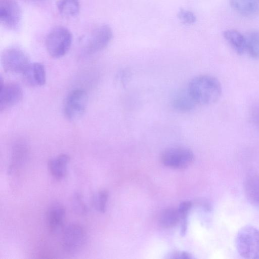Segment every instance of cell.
Segmentation results:
<instances>
[{
  "label": "cell",
  "instance_id": "obj_1",
  "mask_svg": "<svg viewBox=\"0 0 259 259\" xmlns=\"http://www.w3.org/2000/svg\"><path fill=\"white\" fill-rule=\"evenodd\" d=\"M187 89L197 105L214 103L219 100L222 93L220 81L209 75L194 77L189 81Z\"/></svg>",
  "mask_w": 259,
  "mask_h": 259
},
{
  "label": "cell",
  "instance_id": "obj_2",
  "mask_svg": "<svg viewBox=\"0 0 259 259\" xmlns=\"http://www.w3.org/2000/svg\"><path fill=\"white\" fill-rule=\"evenodd\" d=\"M238 253L245 258H259V230L251 225L242 227L235 240Z\"/></svg>",
  "mask_w": 259,
  "mask_h": 259
},
{
  "label": "cell",
  "instance_id": "obj_3",
  "mask_svg": "<svg viewBox=\"0 0 259 259\" xmlns=\"http://www.w3.org/2000/svg\"><path fill=\"white\" fill-rule=\"evenodd\" d=\"M72 41V35L70 30L65 27L58 26L52 29L47 35L45 46L52 57L59 58L68 52Z\"/></svg>",
  "mask_w": 259,
  "mask_h": 259
},
{
  "label": "cell",
  "instance_id": "obj_4",
  "mask_svg": "<svg viewBox=\"0 0 259 259\" xmlns=\"http://www.w3.org/2000/svg\"><path fill=\"white\" fill-rule=\"evenodd\" d=\"M1 62L3 69L11 73L23 74L31 63L28 55L23 50L15 47L3 51Z\"/></svg>",
  "mask_w": 259,
  "mask_h": 259
},
{
  "label": "cell",
  "instance_id": "obj_5",
  "mask_svg": "<svg viewBox=\"0 0 259 259\" xmlns=\"http://www.w3.org/2000/svg\"><path fill=\"white\" fill-rule=\"evenodd\" d=\"M88 102V96L84 90L77 89L68 93L63 103V113L69 120H75L84 114Z\"/></svg>",
  "mask_w": 259,
  "mask_h": 259
},
{
  "label": "cell",
  "instance_id": "obj_6",
  "mask_svg": "<svg viewBox=\"0 0 259 259\" xmlns=\"http://www.w3.org/2000/svg\"><path fill=\"white\" fill-rule=\"evenodd\" d=\"M62 246L67 253L74 254L80 251L86 242L87 235L84 229L78 223H71L63 230Z\"/></svg>",
  "mask_w": 259,
  "mask_h": 259
},
{
  "label": "cell",
  "instance_id": "obj_7",
  "mask_svg": "<svg viewBox=\"0 0 259 259\" xmlns=\"http://www.w3.org/2000/svg\"><path fill=\"white\" fill-rule=\"evenodd\" d=\"M161 162L166 166L175 169H184L193 161L194 154L189 149L173 147L165 149L161 153Z\"/></svg>",
  "mask_w": 259,
  "mask_h": 259
},
{
  "label": "cell",
  "instance_id": "obj_8",
  "mask_svg": "<svg viewBox=\"0 0 259 259\" xmlns=\"http://www.w3.org/2000/svg\"><path fill=\"white\" fill-rule=\"evenodd\" d=\"M21 10L15 0L0 1V20L6 28L16 30L20 24Z\"/></svg>",
  "mask_w": 259,
  "mask_h": 259
},
{
  "label": "cell",
  "instance_id": "obj_9",
  "mask_svg": "<svg viewBox=\"0 0 259 259\" xmlns=\"http://www.w3.org/2000/svg\"><path fill=\"white\" fill-rule=\"evenodd\" d=\"M112 37V30L109 25L104 24L98 27L88 39L85 51L92 54L103 50L109 45Z\"/></svg>",
  "mask_w": 259,
  "mask_h": 259
},
{
  "label": "cell",
  "instance_id": "obj_10",
  "mask_svg": "<svg viewBox=\"0 0 259 259\" xmlns=\"http://www.w3.org/2000/svg\"><path fill=\"white\" fill-rule=\"evenodd\" d=\"M23 91L19 84L0 81V110L3 111L18 103L23 98Z\"/></svg>",
  "mask_w": 259,
  "mask_h": 259
},
{
  "label": "cell",
  "instance_id": "obj_11",
  "mask_svg": "<svg viewBox=\"0 0 259 259\" xmlns=\"http://www.w3.org/2000/svg\"><path fill=\"white\" fill-rule=\"evenodd\" d=\"M244 192L249 203L259 210V172L251 171L244 180Z\"/></svg>",
  "mask_w": 259,
  "mask_h": 259
},
{
  "label": "cell",
  "instance_id": "obj_12",
  "mask_svg": "<svg viewBox=\"0 0 259 259\" xmlns=\"http://www.w3.org/2000/svg\"><path fill=\"white\" fill-rule=\"evenodd\" d=\"M65 214V208L60 203H54L49 207L47 212L46 220L51 232L56 233L62 229Z\"/></svg>",
  "mask_w": 259,
  "mask_h": 259
},
{
  "label": "cell",
  "instance_id": "obj_13",
  "mask_svg": "<svg viewBox=\"0 0 259 259\" xmlns=\"http://www.w3.org/2000/svg\"><path fill=\"white\" fill-rule=\"evenodd\" d=\"M22 74L26 82L31 85L42 86L46 83V70L44 65L40 63H30Z\"/></svg>",
  "mask_w": 259,
  "mask_h": 259
},
{
  "label": "cell",
  "instance_id": "obj_14",
  "mask_svg": "<svg viewBox=\"0 0 259 259\" xmlns=\"http://www.w3.org/2000/svg\"><path fill=\"white\" fill-rule=\"evenodd\" d=\"M230 4L235 12L244 17L259 15V0H230Z\"/></svg>",
  "mask_w": 259,
  "mask_h": 259
},
{
  "label": "cell",
  "instance_id": "obj_15",
  "mask_svg": "<svg viewBox=\"0 0 259 259\" xmlns=\"http://www.w3.org/2000/svg\"><path fill=\"white\" fill-rule=\"evenodd\" d=\"M28 156V149L25 145L19 143L13 147L8 173L12 174L24 164Z\"/></svg>",
  "mask_w": 259,
  "mask_h": 259
},
{
  "label": "cell",
  "instance_id": "obj_16",
  "mask_svg": "<svg viewBox=\"0 0 259 259\" xmlns=\"http://www.w3.org/2000/svg\"><path fill=\"white\" fill-rule=\"evenodd\" d=\"M171 104L176 111L182 113L192 111L197 105L187 89L179 92L174 96Z\"/></svg>",
  "mask_w": 259,
  "mask_h": 259
},
{
  "label": "cell",
  "instance_id": "obj_17",
  "mask_svg": "<svg viewBox=\"0 0 259 259\" xmlns=\"http://www.w3.org/2000/svg\"><path fill=\"white\" fill-rule=\"evenodd\" d=\"M223 36L238 55H241L246 52L245 36L239 31L233 29H227L223 32Z\"/></svg>",
  "mask_w": 259,
  "mask_h": 259
},
{
  "label": "cell",
  "instance_id": "obj_18",
  "mask_svg": "<svg viewBox=\"0 0 259 259\" xmlns=\"http://www.w3.org/2000/svg\"><path fill=\"white\" fill-rule=\"evenodd\" d=\"M69 156L66 154H60L50 159L48 162V168L52 176L57 180H61L65 176Z\"/></svg>",
  "mask_w": 259,
  "mask_h": 259
},
{
  "label": "cell",
  "instance_id": "obj_19",
  "mask_svg": "<svg viewBox=\"0 0 259 259\" xmlns=\"http://www.w3.org/2000/svg\"><path fill=\"white\" fill-rule=\"evenodd\" d=\"M181 217L178 209L168 208L163 210L160 213L159 222L163 228H172L179 223Z\"/></svg>",
  "mask_w": 259,
  "mask_h": 259
},
{
  "label": "cell",
  "instance_id": "obj_20",
  "mask_svg": "<svg viewBox=\"0 0 259 259\" xmlns=\"http://www.w3.org/2000/svg\"><path fill=\"white\" fill-rule=\"evenodd\" d=\"M56 5L60 13L66 17L75 16L80 10L79 0H58Z\"/></svg>",
  "mask_w": 259,
  "mask_h": 259
},
{
  "label": "cell",
  "instance_id": "obj_21",
  "mask_svg": "<svg viewBox=\"0 0 259 259\" xmlns=\"http://www.w3.org/2000/svg\"><path fill=\"white\" fill-rule=\"evenodd\" d=\"M245 36L246 44V51L252 58L259 59V31H251Z\"/></svg>",
  "mask_w": 259,
  "mask_h": 259
},
{
  "label": "cell",
  "instance_id": "obj_22",
  "mask_svg": "<svg viewBox=\"0 0 259 259\" xmlns=\"http://www.w3.org/2000/svg\"><path fill=\"white\" fill-rule=\"evenodd\" d=\"M108 198V192L105 190L99 191L95 194L93 198V204L95 209L104 213L106 209Z\"/></svg>",
  "mask_w": 259,
  "mask_h": 259
},
{
  "label": "cell",
  "instance_id": "obj_23",
  "mask_svg": "<svg viewBox=\"0 0 259 259\" xmlns=\"http://www.w3.org/2000/svg\"><path fill=\"white\" fill-rule=\"evenodd\" d=\"M71 203L73 209L75 213L80 215H84L87 213L88 211L87 206L79 193L77 192L74 194Z\"/></svg>",
  "mask_w": 259,
  "mask_h": 259
},
{
  "label": "cell",
  "instance_id": "obj_24",
  "mask_svg": "<svg viewBox=\"0 0 259 259\" xmlns=\"http://www.w3.org/2000/svg\"><path fill=\"white\" fill-rule=\"evenodd\" d=\"M178 17L184 24H192L196 21V17L193 13L183 9L179 12Z\"/></svg>",
  "mask_w": 259,
  "mask_h": 259
},
{
  "label": "cell",
  "instance_id": "obj_25",
  "mask_svg": "<svg viewBox=\"0 0 259 259\" xmlns=\"http://www.w3.org/2000/svg\"><path fill=\"white\" fill-rule=\"evenodd\" d=\"M249 116L253 124L259 128V103H255L251 106Z\"/></svg>",
  "mask_w": 259,
  "mask_h": 259
},
{
  "label": "cell",
  "instance_id": "obj_26",
  "mask_svg": "<svg viewBox=\"0 0 259 259\" xmlns=\"http://www.w3.org/2000/svg\"><path fill=\"white\" fill-rule=\"evenodd\" d=\"M191 206L192 203L188 201H183L180 204L178 209L182 221L187 220V215Z\"/></svg>",
  "mask_w": 259,
  "mask_h": 259
},
{
  "label": "cell",
  "instance_id": "obj_27",
  "mask_svg": "<svg viewBox=\"0 0 259 259\" xmlns=\"http://www.w3.org/2000/svg\"><path fill=\"white\" fill-rule=\"evenodd\" d=\"M172 258H192V256L186 252H177L172 255Z\"/></svg>",
  "mask_w": 259,
  "mask_h": 259
}]
</instances>
